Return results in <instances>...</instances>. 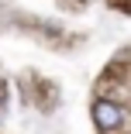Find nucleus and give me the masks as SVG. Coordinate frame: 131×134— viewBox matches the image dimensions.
Returning <instances> with one entry per match:
<instances>
[{
  "mask_svg": "<svg viewBox=\"0 0 131 134\" xmlns=\"http://www.w3.org/2000/svg\"><path fill=\"white\" fill-rule=\"evenodd\" d=\"M121 120H124V110L117 103H111V100H97L93 103V124L100 131H114V127H121Z\"/></svg>",
  "mask_w": 131,
  "mask_h": 134,
  "instance_id": "nucleus-1",
  "label": "nucleus"
}]
</instances>
